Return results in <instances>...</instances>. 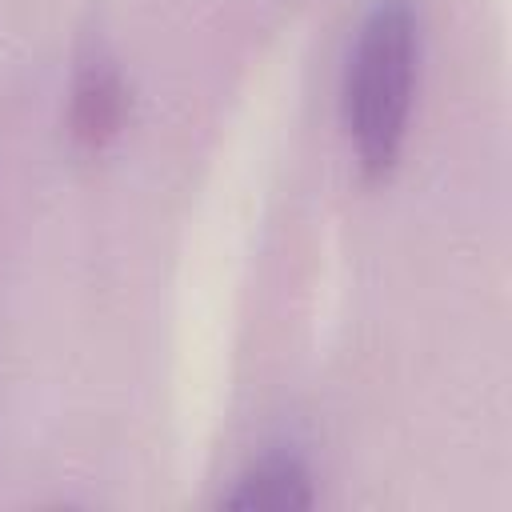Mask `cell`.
I'll return each instance as SVG.
<instances>
[{
    "label": "cell",
    "instance_id": "cell-1",
    "mask_svg": "<svg viewBox=\"0 0 512 512\" xmlns=\"http://www.w3.org/2000/svg\"><path fill=\"white\" fill-rule=\"evenodd\" d=\"M420 72V16L412 0H372L348 44L340 116L368 180L396 168Z\"/></svg>",
    "mask_w": 512,
    "mask_h": 512
},
{
    "label": "cell",
    "instance_id": "cell-2",
    "mask_svg": "<svg viewBox=\"0 0 512 512\" xmlns=\"http://www.w3.org/2000/svg\"><path fill=\"white\" fill-rule=\"evenodd\" d=\"M124 120V84L116 64L104 52H92L80 60L76 84H72V108H68V124L72 136L84 148H104Z\"/></svg>",
    "mask_w": 512,
    "mask_h": 512
},
{
    "label": "cell",
    "instance_id": "cell-3",
    "mask_svg": "<svg viewBox=\"0 0 512 512\" xmlns=\"http://www.w3.org/2000/svg\"><path fill=\"white\" fill-rule=\"evenodd\" d=\"M224 508H308L312 504V476L300 456L268 452L236 476V488L220 500Z\"/></svg>",
    "mask_w": 512,
    "mask_h": 512
}]
</instances>
